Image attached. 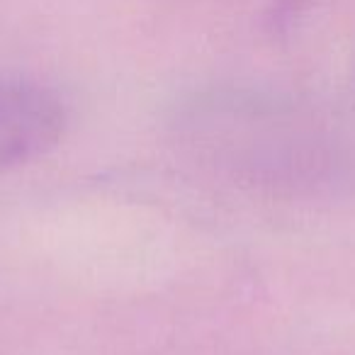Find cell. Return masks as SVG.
Listing matches in <instances>:
<instances>
[{
    "label": "cell",
    "instance_id": "obj_1",
    "mask_svg": "<svg viewBox=\"0 0 355 355\" xmlns=\"http://www.w3.org/2000/svg\"><path fill=\"white\" fill-rule=\"evenodd\" d=\"M66 129L56 93L25 78H0V173L49 153Z\"/></svg>",
    "mask_w": 355,
    "mask_h": 355
}]
</instances>
